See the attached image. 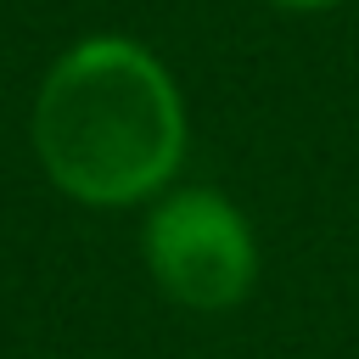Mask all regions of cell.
I'll return each instance as SVG.
<instances>
[{
    "mask_svg": "<svg viewBox=\"0 0 359 359\" xmlns=\"http://www.w3.org/2000/svg\"><path fill=\"white\" fill-rule=\"evenodd\" d=\"M34 146L67 196L135 202L174 174L185 146L174 79L129 39H84L39 84Z\"/></svg>",
    "mask_w": 359,
    "mask_h": 359,
    "instance_id": "6da1fadb",
    "label": "cell"
},
{
    "mask_svg": "<svg viewBox=\"0 0 359 359\" xmlns=\"http://www.w3.org/2000/svg\"><path fill=\"white\" fill-rule=\"evenodd\" d=\"M146 264L185 309H230L258 275L252 230L219 191H180L146 219Z\"/></svg>",
    "mask_w": 359,
    "mask_h": 359,
    "instance_id": "7a4b0ae2",
    "label": "cell"
},
{
    "mask_svg": "<svg viewBox=\"0 0 359 359\" xmlns=\"http://www.w3.org/2000/svg\"><path fill=\"white\" fill-rule=\"evenodd\" d=\"M280 6H331V0H280Z\"/></svg>",
    "mask_w": 359,
    "mask_h": 359,
    "instance_id": "3957f363",
    "label": "cell"
}]
</instances>
